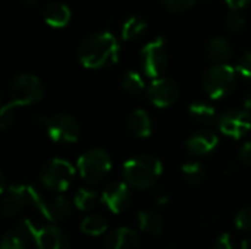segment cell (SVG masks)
I'll return each instance as SVG.
<instances>
[{
  "mask_svg": "<svg viewBox=\"0 0 251 249\" xmlns=\"http://www.w3.org/2000/svg\"><path fill=\"white\" fill-rule=\"evenodd\" d=\"M147 28V23L143 18L140 16H131L129 19H126L122 25L121 29V35L125 41H131L134 38H137L140 34H143Z\"/></svg>",
  "mask_w": 251,
  "mask_h": 249,
  "instance_id": "cell-23",
  "label": "cell"
},
{
  "mask_svg": "<svg viewBox=\"0 0 251 249\" xmlns=\"http://www.w3.org/2000/svg\"><path fill=\"white\" fill-rule=\"evenodd\" d=\"M241 249H251V236H249L247 239L243 241L241 244Z\"/></svg>",
  "mask_w": 251,
  "mask_h": 249,
  "instance_id": "cell-39",
  "label": "cell"
},
{
  "mask_svg": "<svg viewBox=\"0 0 251 249\" xmlns=\"http://www.w3.org/2000/svg\"><path fill=\"white\" fill-rule=\"evenodd\" d=\"M240 158L244 164H247L249 167H251V142L244 144L241 151H240Z\"/></svg>",
  "mask_w": 251,
  "mask_h": 249,
  "instance_id": "cell-33",
  "label": "cell"
},
{
  "mask_svg": "<svg viewBox=\"0 0 251 249\" xmlns=\"http://www.w3.org/2000/svg\"><path fill=\"white\" fill-rule=\"evenodd\" d=\"M43 16L47 25L53 28H63L71 21V9L65 3L51 1L44 7Z\"/></svg>",
  "mask_w": 251,
  "mask_h": 249,
  "instance_id": "cell-16",
  "label": "cell"
},
{
  "mask_svg": "<svg viewBox=\"0 0 251 249\" xmlns=\"http://www.w3.org/2000/svg\"><path fill=\"white\" fill-rule=\"evenodd\" d=\"M154 201L159 204V205H165V204H168L169 203V194H168V191H165V189H156L154 191Z\"/></svg>",
  "mask_w": 251,
  "mask_h": 249,
  "instance_id": "cell-34",
  "label": "cell"
},
{
  "mask_svg": "<svg viewBox=\"0 0 251 249\" xmlns=\"http://www.w3.org/2000/svg\"><path fill=\"white\" fill-rule=\"evenodd\" d=\"M141 65L143 70L149 78H159L168 66V51L166 43L162 37L154 38L147 43L141 50Z\"/></svg>",
  "mask_w": 251,
  "mask_h": 249,
  "instance_id": "cell-7",
  "label": "cell"
},
{
  "mask_svg": "<svg viewBox=\"0 0 251 249\" xmlns=\"http://www.w3.org/2000/svg\"><path fill=\"white\" fill-rule=\"evenodd\" d=\"M162 170L163 167L160 160L149 154L132 157L124 164L125 181L137 189L151 188L160 178Z\"/></svg>",
  "mask_w": 251,
  "mask_h": 249,
  "instance_id": "cell-2",
  "label": "cell"
},
{
  "mask_svg": "<svg viewBox=\"0 0 251 249\" xmlns=\"http://www.w3.org/2000/svg\"><path fill=\"white\" fill-rule=\"evenodd\" d=\"M226 1V4L232 9V10H240V9H243L250 0H225Z\"/></svg>",
  "mask_w": 251,
  "mask_h": 249,
  "instance_id": "cell-36",
  "label": "cell"
},
{
  "mask_svg": "<svg viewBox=\"0 0 251 249\" xmlns=\"http://www.w3.org/2000/svg\"><path fill=\"white\" fill-rule=\"evenodd\" d=\"M147 95H149V100L163 109V107H169L172 106L178 97H179V87L178 84L171 79V78H156L150 87H149V91H147Z\"/></svg>",
  "mask_w": 251,
  "mask_h": 249,
  "instance_id": "cell-11",
  "label": "cell"
},
{
  "mask_svg": "<svg viewBox=\"0 0 251 249\" xmlns=\"http://www.w3.org/2000/svg\"><path fill=\"white\" fill-rule=\"evenodd\" d=\"M101 201L113 214L122 213L131 201V192L128 185L124 182H113L107 185L101 194Z\"/></svg>",
  "mask_w": 251,
  "mask_h": 249,
  "instance_id": "cell-13",
  "label": "cell"
},
{
  "mask_svg": "<svg viewBox=\"0 0 251 249\" xmlns=\"http://www.w3.org/2000/svg\"><path fill=\"white\" fill-rule=\"evenodd\" d=\"M182 176L185 178V181H188L190 183H200L204 179V167L197 163V161H191V163H185L181 169Z\"/></svg>",
  "mask_w": 251,
  "mask_h": 249,
  "instance_id": "cell-27",
  "label": "cell"
},
{
  "mask_svg": "<svg viewBox=\"0 0 251 249\" xmlns=\"http://www.w3.org/2000/svg\"><path fill=\"white\" fill-rule=\"evenodd\" d=\"M28 204H31L29 194H28V185L26 183H13V185L9 186L7 194L3 198V203H1V214L4 217L16 216Z\"/></svg>",
  "mask_w": 251,
  "mask_h": 249,
  "instance_id": "cell-12",
  "label": "cell"
},
{
  "mask_svg": "<svg viewBox=\"0 0 251 249\" xmlns=\"http://www.w3.org/2000/svg\"><path fill=\"white\" fill-rule=\"evenodd\" d=\"M106 249H140L138 235L129 227H119L106 238Z\"/></svg>",
  "mask_w": 251,
  "mask_h": 249,
  "instance_id": "cell-14",
  "label": "cell"
},
{
  "mask_svg": "<svg viewBox=\"0 0 251 249\" xmlns=\"http://www.w3.org/2000/svg\"><path fill=\"white\" fill-rule=\"evenodd\" d=\"M126 128L135 138H147L151 134V120L146 110H134L126 120Z\"/></svg>",
  "mask_w": 251,
  "mask_h": 249,
  "instance_id": "cell-17",
  "label": "cell"
},
{
  "mask_svg": "<svg viewBox=\"0 0 251 249\" xmlns=\"http://www.w3.org/2000/svg\"><path fill=\"white\" fill-rule=\"evenodd\" d=\"M29 238L31 235L22 220L13 230H7L3 235L0 249H26Z\"/></svg>",
  "mask_w": 251,
  "mask_h": 249,
  "instance_id": "cell-18",
  "label": "cell"
},
{
  "mask_svg": "<svg viewBox=\"0 0 251 249\" xmlns=\"http://www.w3.org/2000/svg\"><path fill=\"white\" fill-rule=\"evenodd\" d=\"M78 59L88 69H100L116 63L119 59V44L110 32H97L85 40L78 47Z\"/></svg>",
  "mask_w": 251,
  "mask_h": 249,
  "instance_id": "cell-1",
  "label": "cell"
},
{
  "mask_svg": "<svg viewBox=\"0 0 251 249\" xmlns=\"http://www.w3.org/2000/svg\"><path fill=\"white\" fill-rule=\"evenodd\" d=\"M246 25V16L238 12V10H232L228 18H226V28L232 32H237V31H241Z\"/></svg>",
  "mask_w": 251,
  "mask_h": 249,
  "instance_id": "cell-28",
  "label": "cell"
},
{
  "mask_svg": "<svg viewBox=\"0 0 251 249\" xmlns=\"http://www.w3.org/2000/svg\"><path fill=\"white\" fill-rule=\"evenodd\" d=\"M168 10L171 12H185L196 4V0H162Z\"/></svg>",
  "mask_w": 251,
  "mask_h": 249,
  "instance_id": "cell-29",
  "label": "cell"
},
{
  "mask_svg": "<svg viewBox=\"0 0 251 249\" xmlns=\"http://www.w3.org/2000/svg\"><path fill=\"white\" fill-rule=\"evenodd\" d=\"M219 129L235 139L243 138L251 129V116L249 110L231 109L221 114L219 117Z\"/></svg>",
  "mask_w": 251,
  "mask_h": 249,
  "instance_id": "cell-10",
  "label": "cell"
},
{
  "mask_svg": "<svg viewBox=\"0 0 251 249\" xmlns=\"http://www.w3.org/2000/svg\"><path fill=\"white\" fill-rule=\"evenodd\" d=\"M24 223L38 249H69V241L59 227L38 226L28 219Z\"/></svg>",
  "mask_w": 251,
  "mask_h": 249,
  "instance_id": "cell-8",
  "label": "cell"
},
{
  "mask_svg": "<svg viewBox=\"0 0 251 249\" xmlns=\"http://www.w3.org/2000/svg\"><path fill=\"white\" fill-rule=\"evenodd\" d=\"M75 178V167L63 160V158H53L46 163L41 169L40 179L41 183L56 192L66 191Z\"/></svg>",
  "mask_w": 251,
  "mask_h": 249,
  "instance_id": "cell-5",
  "label": "cell"
},
{
  "mask_svg": "<svg viewBox=\"0 0 251 249\" xmlns=\"http://www.w3.org/2000/svg\"><path fill=\"white\" fill-rule=\"evenodd\" d=\"M43 95L44 87L38 76L32 73H19L9 85L7 101L4 104L18 110L19 107L35 104L43 98Z\"/></svg>",
  "mask_w": 251,
  "mask_h": 249,
  "instance_id": "cell-3",
  "label": "cell"
},
{
  "mask_svg": "<svg viewBox=\"0 0 251 249\" xmlns=\"http://www.w3.org/2000/svg\"><path fill=\"white\" fill-rule=\"evenodd\" d=\"M31 120L35 123V125H38V126H47V123H49V120H50V117H47V116H44L43 113H35V114H32L31 116Z\"/></svg>",
  "mask_w": 251,
  "mask_h": 249,
  "instance_id": "cell-35",
  "label": "cell"
},
{
  "mask_svg": "<svg viewBox=\"0 0 251 249\" xmlns=\"http://www.w3.org/2000/svg\"><path fill=\"white\" fill-rule=\"evenodd\" d=\"M81 230L88 236H100L107 230V222L100 214L87 216L81 223Z\"/></svg>",
  "mask_w": 251,
  "mask_h": 249,
  "instance_id": "cell-22",
  "label": "cell"
},
{
  "mask_svg": "<svg viewBox=\"0 0 251 249\" xmlns=\"http://www.w3.org/2000/svg\"><path fill=\"white\" fill-rule=\"evenodd\" d=\"M138 226L140 230L149 235H160L165 227V222L160 213L156 210H143L138 213Z\"/></svg>",
  "mask_w": 251,
  "mask_h": 249,
  "instance_id": "cell-19",
  "label": "cell"
},
{
  "mask_svg": "<svg viewBox=\"0 0 251 249\" xmlns=\"http://www.w3.org/2000/svg\"><path fill=\"white\" fill-rule=\"evenodd\" d=\"M218 142H219V139H218L216 134L207 132V131H200V132L193 134L188 138L187 148L194 156H206L216 148Z\"/></svg>",
  "mask_w": 251,
  "mask_h": 249,
  "instance_id": "cell-15",
  "label": "cell"
},
{
  "mask_svg": "<svg viewBox=\"0 0 251 249\" xmlns=\"http://www.w3.org/2000/svg\"><path fill=\"white\" fill-rule=\"evenodd\" d=\"M21 4H24V6H34V4H37L38 3V0H18Z\"/></svg>",
  "mask_w": 251,
  "mask_h": 249,
  "instance_id": "cell-38",
  "label": "cell"
},
{
  "mask_svg": "<svg viewBox=\"0 0 251 249\" xmlns=\"http://www.w3.org/2000/svg\"><path fill=\"white\" fill-rule=\"evenodd\" d=\"M96 203H97V194L96 191L88 188H81L74 197V204L81 211L91 210L96 205Z\"/></svg>",
  "mask_w": 251,
  "mask_h": 249,
  "instance_id": "cell-25",
  "label": "cell"
},
{
  "mask_svg": "<svg viewBox=\"0 0 251 249\" xmlns=\"http://www.w3.org/2000/svg\"><path fill=\"white\" fill-rule=\"evenodd\" d=\"M207 54L216 63H226L232 56V47L226 38L216 37L207 44Z\"/></svg>",
  "mask_w": 251,
  "mask_h": 249,
  "instance_id": "cell-20",
  "label": "cell"
},
{
  "mask_svg": "<svg viewBox=\"0 0 251 249\" xmlns=\"http://www.w3.org/2000/svg\"><path fill=\"white\" fill-rule=\"evenodd\" d=\"M165 249H178L176 247H174V245H169V247H166Z\"/></svg>",
  "mask_w": 251,
  "mask_h": 249,
  "instance_id": "cell-40",
  "label": "cell"
},
{
  "mask_svg": "<svg viewBox=\"0 0 251 249\" xmlns=\"http://www.w3.org/2000/svg\"><path fill=\"white\" fill-rule=\"evenodd\" d=\"M237 85V73L228 63L213 65L203 76V88L210 98L221 100L229 95Z\"/></svg>",
  "mask_w": 251,
  "mask_h": 249,
  "instance_id": "cell-4",
  "label": "cell"
},
{
  "mask_svg": "<svg viewBox=\"0 0 251 249\" xmlns=\"http://www.w3.org/2000/svg\"><path fill=\"white\" fill-rule=\"evenodd\" d=\"M235 226L240 230H251V208H243L235 216Z\"/></svg>",
  "mask_w": 251,
  "mask_h": 249,
  "instance_id": "cell-30",
  "label": "cell"
},
{
  "mask_svg": "<svg viewBox=\"0 0 251 249\" xmlns=\"http://www.w3.org/2000/svg\"><path fill=\"white\" fill-rule=\"evenodd\" d=\"M71 214V205L69 201L63 195H57L47 204V220L49 222H57L65 220Z\"/></svg>",
  "mask_w": 251,
  "mask_h": 249,
  "instance_id": "cell-21",
  "label": "cell"
},
{
  "mask_svg": "<svg viewBox=\"0 0 251 249\" xmlns=\"http://www.w3.org/2000/svg\"><path fill=\"white\" fill-rule=\"evenodd\" d=\"M190 114L196 120L203 122V123H210L216 119V110L212 106L204 104V103H193L190 106Z\"/></svg>",
  "mask_w": 251,
  "mask_h": 249,
  "instance_id": "cell-26",
  "label": "cell"
},
{
  "mask_svg": "<svg viewBox=\"0 0 251 249\" xmlns=\"http://www.w3.org/2000/svg\"><path fill=\"white\" fill-rule=\"evenodd\" d=\"M213 249H234L231 235H229V233H222V235L216 239L215 248Z\"/></svg>",
  "mask_w": 251,
  "mask_h": 249,
  "instance_id": "cell-32",
  "label": "cell"
},
{
  "mask_svg": "<svg viewBox=\"0 0 251 249\" xmlns=\"http://www.w3.org/2000/svg\"><path fill=\"white\" fill-rule=\"evenodd\" d=\"M78 172L87 182H100L112 169V160L107 151L101 148L88 150L78 158Z\"/></svg>",
  "mask_w": 251,
  "mask_h": 249,
  "instance_id": "cell-6",
  "label": "cell"
},
{
  "mask_svg": "<svg viewBox=\"0 0 251 249\" xmlns=\"http://www.w3.org/2000/svg\"><path fill=\"white\" fill-rule=\"evenodd\" d=\"M243 104H244V109L246 110H251V91H249L247 94H246V97H244V100H243Z\"/></svg>",
  "mask_w": 251,
  "mask_h": 249,
  "instance_id": "cell-37",
  "label": "cell"
},
{
  "mask_svg": "<svg viewBox=\"0 0 251 249\" xmlns=\"http://www.w3.org/2000/svg\"><path fill=\"white\" fill-rule=\"evenodd\" d=\"M47 135L54 142H76L79 138V125L71 114H56L50 117L47 126Z\"/></svg>",
  "mask_w": 251,
  "mask_h": 249,
  "instance_id": "cell-9",
  "label": "cell"
},
{
  "mask_svg": "<svg viewBox=\"0 0 251 249\" xmlns=\"http://www.w3.org/2000/svg\"><path fill=\"white\" fill-rule=\"evenodd\" d=\"M237 72L251 81V53H246L240 57L237 63Z\"/></svg>",
  "mask_w": 251,
  "mask_h": 249,
  "instance_id": "cell-31",
  "label": "cell"
},
{
  "mask_svg": "<svg viewBox=\"0 0 251 249\" xmlns=\"http://www.w3.org/2000/svg\"><path fill=\"white\" fill-rule=\"evenodd\" d=\"M121 85L128 94H140L144 90V79L135 70H128L121 81Z\"/></svg>",
  "mask_w": 251,
  "mask_h": 249,
  "instance_id": "cell-24",
  "label": "cell"
}]
</instances>
